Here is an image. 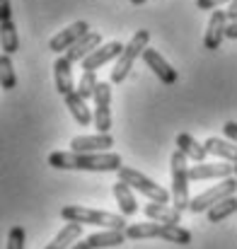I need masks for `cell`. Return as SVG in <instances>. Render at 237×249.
<instances>
[{"instance_id": "obj_30", "label": "cell", "mask_w": 237, "mask_h": 249, "mask_svg": "<svg viewBox=\"0 0 237 249\" xmlns=\"http://www.w3.org/2000/svg\"><path fill=\"white\" fill-rule=\"evenodd\" d=\"M223 133H225V138H228V141L237 143V121H225V126H223Z\"/></svg>"}, {"instance_id": "obj_17", "label": "cell", "mask_w": 237, "mask_h": 249, "mask_svg": "<svg viewBox=\"0 0 237 249\" xmlns=\"http://www.w3.org/2000/svg\"><path fill=\"white\" fill-rule=\"evenodd\" d=\"M203 148H206L208 155H216V158H220L225 162H233V165L237 162V143L228 141V138H208L203 143Z\"/></svg>"}, {"instance_id": "obj_8", "label": "cell", "mask_w": 237, "mask_h": 249, "mask_svg": "<svg viewBox=\"0 0 237 249\" xmlns=\"http://www.w3.org/2000/svg\"><path fill=\"white\" fill-rule=\"evenodd\" d=\"M94 128L97 133H109L111 131V83H97L94 89Z\"/></svg>"}, {"instance_id": "obj_22", "label": "cell", "mask_w": 237, "mask_h": 249, "mask_svg": "<svg viewBox=\"0 0 237 249\" xmlns=\"http://www.w3.org/2000/svg\"><path fill=\"white\" fill-rule=\"evenodd\" d=\"M82 237V225L80 223H66V228L54 237V242H49L46 249H71Z\"/></svg>"}, {"instance_id": "obj_4", "label": "cell", "mask_w": 237, "mask_h": 249, "mask_svg": "<svg viewBox=\"0 0 237 249\" xmlns=\"http://www.w3.org/2000/svg\"><path fill=\"white\" fill-rule=\"evenodd\" d=\"M148 41H150V32H148V29H138V32L131 36V41L124 46L121 56L116 58V66H114V71H111V83L119 85L128 78L133 63L141 58L143 49H148Z\"/></svg>"}, {"instance_id": "obj_32", "label": "cell", "mask_w": 237, "mask_h": 249, "mask_svg": "<svg viewBox=\"0 0 237 249\" xmlns=\"http://www.w3.org/2000/svg\"><path fill=\"white\" fill-rule=\"evenodd\" d=\"M225 15H228V22H235L237 19V0H230V2H228Z\"/></svg>"}, {"instance_id": "obj_29", "label": "cell", "mask_w": 237, "mask_h": 249, "mask_svg": "<svg viewBox=\"0 0 237 249\" xmlns=\"http://www.w3.org/2000/svg\"><path fill=\"white\" fill-rule=\"evenodd\" d=\"M225 2H230V0H196V7L199 10H216V7H220Z\"/></svg>"}, {"instance_id": "obj_27", "label": "cell", "mask_w": 237, "mask_h": 249, "mask_svg": "<svg viewBox=\"0 0 237 249\" xmlns=\"http://www.w3.org/2000/svg\"><path fill=\"white\" fill-rule=\"evenodd\" d=\"M97 75L92 73V71H82V78H80L78 87H75V92H78L80 97L87 102V99H92L94 97V89H97Z\"/></svg>"}, {"instance_id": "obj_2", "label": "cell", "mask_w": 237, "mask_h": 249, "mask_svg": "<svg viewBox=\"0 0 237 249\" xmlns=\"http://www.w3.org/2000/svg\"><path fill=\"white\" fill-rule=\"evenodd\" d=\"M61 218L66 223H80V225H97L104 230H126V215H114L107 211H92L85 206H66L61 208Z\"/></svg>"}, {"instance_id": "obj_13", "label": "cell", "mask_w": 237, "mask_h": 249, "mask_svg": "<svg viewBox=\"0 0 237 249\" xmlns=\"http://www.w3.org/2000/svg\"><path fill=\"white\" fill-rule=\"evenodd\" d=\"M225 29H228V15L225 10H213L211 19H208V29H206V36H203V46L208 51H216L220 49L223 39H225Z\"/></svg>"}, {"instance_id": "obj_24", "label": "cell", "mask_w": 237, "mask_h": 249, "mask_svg": "<svg viewBox=\"0 0 237 249\" xmlns=\"http://www.w3.org/2000/svg\"><path fill=\"white\" fill-rule=\"evenodd\" d=\"M0 49L7 56H12V53L19 51V36H17V29H15V22L12 19L0 22Z\"/></svg>"}, {"instance_id": "obj_9", "label": "cell", "mask_w": 237, "mask_h": 249, "mask_svg": "<svg viewBox=\"0 0 237 249\" xmlns=\"http://www.w3.org/2000/svg\"><path fill=\"white\" fill-rule=\"evenodd\" d=\"M121 51H124V44H119V41H109V44H104V46H97L87 58L80 61V63H82V71H92V73H97V68L107 66V63L114 61V58H119Z\"/></svg>"}, {"instance_id": "obj_28", "label": "cell", "mask_w": 237, "mask_h": 249, "mask_svg": "<svg viewBox=\"0 0 237 249\" xmlns=\"http://www.w3.org/2000/svg\"><path fill=\"white\" fill-rule=\"evenodd\" d=\"M24 228L22 225H15L10 228V235H7V247L5 249H24Z\"/></svg>"}, {"instance_id": "obj_10", "label": "cell", "mask_w": 237, "mask_h": 249, "mask_svg": "<svg viewBox=\"0 0 237 249\" xmlns=\"http://www.w3.org/2000/svg\"><path fill=\"white\" fill-rule=\"evenodd\" d=\"M141 58L146 61V66L155 73V78H158L162 85H174L177 83V78H179V75H177V71H174V68L162 58V53H158L155 49H150V46H148V49H143Z\"/></svg>"}, {"instance_id": "obj_12", "label": "cell", "mask_w": 237, "mask_h": 249, "mask_svg": "<svg viewBox=\"0 0 237 249\" xmlns=\"http://www.w3.org/2000/svg\"><path fill=\"white\" fill-rule=\"evenodd\" d=\"M233 177L230 162H196L189 167V181H201V179H228Z\"/></svg>"}, {"instance_id": "obj_33", "label": "cell", "mask_w": 237, "mask_h": 249, "mask_svg": "<svg viewBox=\"0 0 237 249\" xmlns=\"http://www.w3.org/2000/svg\"><path fill=\"white\" fill-rule=\"evenodd\" d=\"M225 36H228V39H237V19H235V22H228Z\"/></svg>"}, {"instance_id": "obj_19", "label": "cell", "mask_w": 237, "mask_h": 249, "mask_svg": "<svg viewBox=\"0 0 237 249\" xmlns=\"http://www.w3.org/2000/svg\"><path fill=\"white\" fill-rule=\"evenodd\" d=\"M54 78H56V89H58L61 94H68V92L75 89V87H73V63H71L66 56H61V58L54 63Z\"/></svg>"}, {"instance_id": "obj_20", "label": "cell", "mask_w": 237, "mask_h": 249, "mask_svg": "<svg viewBox=\"0 0 237 249\" xmlns=\"http://www.w3.org/2000/svg\"><path fill=\"white\" fill-rule=\"evenodd\" d=\"M63 99H66L68 111L73 114V119L78 121L80 126H90V124H92V111H90L87 102L80 97L75 89H73V92H68V94H63Z\"/></svg>"}, {"instance_id": "obj_11", "label": "cell", "mask_w": 237, "mask_h": 249, "mask_svg": "<svg viewBox=\"0 0 237 249\" xmlns=\"http://www.w3.org/2000/svg\"><path fill=\"white\" fill-rule=\"evenodd\" d=\"M90 32V24L85 22V19H78V22H73L71 27H66L63 32H58L51 41H49V49L54 51V53H61V51H68L78 39H82L85 34Z\"/></svg>"}, {"instance_id": "obj_21", "label": "cell", "mask_w": 237, "mask_h": 249, "mask_svg": "<svg viewBox=\"0 0 237 249\" xmlns=\"http://www.w3.org/2000/svg\"><path fill=\"white\" fill-rule=\"evenodd\" d=\"M85 242L90 245V249H109L124 245L126 235H124V230H104V232H94V235L85 237Z\"/></svg>"}, {"instance_id": "obj_25", "label": "cell", "mask_w": 237, "mask_h": 249, "mask_svg": "<svg viewBox=\"0 0 237 249\" xmlns=\"http://www.w3.org/2000/svg\"><path fill=\"white\" fill-rule=\"evenodd\" d=\"M233 213H237V198L228 196V198H223V201H218L216 206L208 208V223H220V220L230 218Z\"/></svg>"}, {"instance_id": "obj_3", "label": "cell", "mask_w": 237, "mask_h": 249, "mask_svg": "<svg viewBox=\"0 0 237 249\" xmlns=\"http://www.w3.org/2000/svg\"><path fill=\"white\" fill-rule=\"evenodd\" d=\"M126 240H150L160 237L174 245H189L191 242V232L182 225H162V223H138V225H126L124 230Z\"/></svg>"}, {"instance_id": "obj_15", "label": "cell", "mask_w": 237, "mask_h": 249, "mask_svg": "<svg viewBox=\"0 0 237 249\" xmlns=\"http://www.w3.org/2000/svg\"><path fill=\"white\" fill-rule=\"evenodd\" d=\"M97 46H102V34H99V32H87L82 39H78V41L66 51V58H68L71 63H80V61L87 58Z\"/></svg>"}, {"instance_id": "obj_14", "label": "cell", "mask_w": 237, "mask_h": 249, "mask_svg": "<svg viewBox=\"0 0 237 249\" xmlns=\"http://www.w3.org/2000/svg\"><path fill=\"white\" fill-rule=\"evenodd\" d=\"M114 145V138L109 133H97V136H78L71 141L73 153H107Z\"/></svg>"}, {"instance_id": "obj_34", "label": "cell", "mask_w": 237, "mask_h": 249, "mask_svg": "<svg viewBox=\"0 0 237 249\" xmlns=\"http://www.w3.org/2000/svg\"><path fill=\"white\" fill-rule=\"evenodd\" d=\"M71 249H90V245H87V242L82 240V242H75V245H73Z\"/></svg>"}, {"instance_id": "obj_16", "label": "cell", "mask_w": 237, "mask_h": 249, "mask_svg": "<svg viewBox=\"0 0 237 249\" xmlns=\"http://www.w3.org/2000/svg\"><path fill=\"white\" fill-rule=\"evenodd\" d=\"M143 213L153 220V223H162V225H179L182 223V211H177L174 206L169 208L167 203H148L143 208Z\"/></svg>"}, {"instance_id": "obj_6", "label": "cell", "mask_w": 237, "mask_h": 249, "mask_svg": "<svg viewBox=\"0 0 237 249\" xmlns=\"http://www.w3.org/2000/svg\"><path fill=\"white\" fill-rule=\"evenodd\" d=\"M116 174H119V181H124V184H128L133 191L148 196L153 203H169V191L162 189L160 184H155V181H153L150 177H146L143 172H138V169H133V167H121Z\"/></svg>"}, {"instance_id": "obj_18", "label": "cell", "mask_w": 237, "mask_h": 249, "mask_svg": "<svg viewBox=\"0 0 237 249\" xmlns=\"http://www.w3.org/2000/svg\"><path fill=\"white\" fill-rule=\"evenodd\" d=\"M177 150L179 153H184V158L186 160H194V162H206V148L194 138V136H189V133H179L177 136Z\"/></svg>"}, {"instance_id": "obj_7", "label": "cell", "mask_w": 237, "mask_h": 249, "mask_svg": "<svg viewBox=\"0 0 237 249\" xmlns=\"http://www.w3.org/2000/svg\"><path fill=\"white\" fill-rule=\"evenodd\" d=\"M235 191H237V179L228 177V179H223L220 184H216V186H211L208 191H203V194H199L196 198H191V201H189V211H191V213H203V211H208L211 206H216L218 201H223V198H228V196H235Z\"/></svg>"}, {"instance_id": "obj_35", "label": "cell", "mask_w": 237, "mask_h": 249, "mask_svg": "<svg viewBox=\"0 0 237 249\" xmlns=\"http://www.w3.org/2000/svg\"><path fill=\"white\" fill-rule=\"evenodd\" d=\"M131 2H133V5H143L146 0H131Z\"/></svg>"}, {"instance_id": "obj_23", "label": "cell", "mask_w": 237, "mask_h": 249, "mask_svg": "<svg viewBox=\"0 0 237 249\" xmlns=\"http://www.w3.org/2000/svg\"><path fill=\"white\" fill-rule=\"evenodd\" d=\"M114 196H116V203L121 208V215H133L138 213V203H136V196H133V189L124 181H116L114 184Z\"/></svg>"}, {"instance_id": "obj_31", "label": "cell", "mask_w": 237, "mask_h": 249, "mask_svg": "<svg viewBox=\"0 0 237 249\" xmlns=\"http://www.w3.org/2000/svg\"><path fill=\"white\" fill-rule=\"evenodd\" d=\"M12 19V5L10 0H0V22H7Z\"/></svg>"}, {"instance_id": "obj_1", "label": "cell", "mask_w": 237, "mask_h": 249, "mask_svg": "<svg viewBox=\"0 0 237 249\" xmlns=\"http://www.w3.org/2000/svg\"><path fill=\"white\" fill-rule=\"evenodd\" d=\"M49 165L54 169H80V172H119L124 167L116 153H73V150L51 153Z\"/></svg>"}, {"instance_id": "obj_5", "label": "cell", "mask_w": 237, "mask_h": 249, "mask_svg": "<svg viewBox=\"0 0 237 249\" xmlns=\"http://www.w3.org/2000/svg\"><path fill=\"white\" fill-rule=\"evenodd\" d=\"M189 160L184 153L174 150L169 158V174H172V203L177 211H189Z\"/></svg>"}, {"instance_id": "obj_26", "label": "cell", "mask_w": 237, "mask_h": 249, "mask_svg": "<svg viewBox=\"0 0 237 249\" xmlns=\"http://www.w3.org/2000/svg\"><path fill=\"white\" fill-rule=\"evenodd\" d=\"M0 87L5 92L17 87V75H15V66H12V56H7V53H0Z\"/></svg>"}, {"instance_id": "obj_36", "label": "cell", "mask_w": 237, "mask_h": 249, "mask_svg": "<svg viewBox=\"0 0 237 249\" xmlns=\"http://www.w3.org/2000/svg\"><path fill=\"white\" fill-rule=\"evenodd\" d=\"M233 174H235V177H237V162H235V165H233Z\"/></svg>"}]
</instances>
